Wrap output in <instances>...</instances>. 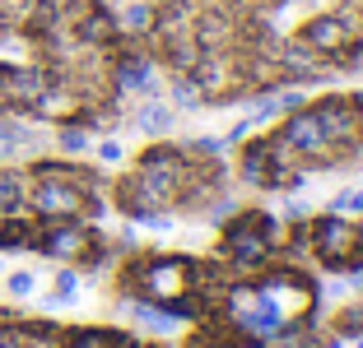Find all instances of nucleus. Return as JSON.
Segmentation results:
<instances>
[{
  "label": "nucleus",
  "instance_id": "1",
  "mask_svg": "<svg viewBox=\"0 0 363 348\" xmlns=\"http://www.w3.org/2000/svg\"><path fill=\"white\" fill-rule=\"evenodd\" d=\"M284 237L275 214L266 209H242L224 232V255L238 265V269H261V265L275 255V242Z\"/></svg>",
  "mask_w": 363,
  "mask_h": 348
},
{
  "label": "nucleus",
  "instance_id": "2",
  "mask_svg": "<svg viewBox=\"0 0 363 348\" xmlns=\"http://www.w3.org/2000/svg\"><path fill=\"white\" fill-rule=\"evenodd\" d=\"M298 42L317 56H345L354 42V23L345 14H321V19H308L298 33Z\"/></svg>",
  "mask_w": 363,
  "mask_h": 348
},
{
  "label": "nucleus",
  "instance_id": "3",
  "mask_svg": "<svg viewBox=\"0 0 363 348\" xmlns=\"http://www.w3.org/2000/svg\"><path fill=\"white\" fill-rule=\"evenodd\" d=\"M130 339L121 330H103V325H84L65 335V348H126Z\"/></svg>",
  "mask_w": 363,
  "mask_h": 348
},
{
  "label": "nucleus",
  "instance_id": "4",
  "mask_svg": "<svg viewBox=\"0 0 363 348\" xmlns=\"http://www.w3.org/2000/svg\"><path fill=\"white\" fill-rule=\"evenodd\" d=\"M23 204H28V181H23V172L0 168V219H5V214H19Z\"/></svg>",
  "mask_w": 363,
  "mask_h": 348
},
{
  "label": "nucleus",
  "instance_id": "5",
  "mask_svg": "<svg viewBox=\"0 0 363 348\" xmlns=\"http://www.w3.org/2000/svg\"><path fill=\"white\" fill-rule=\"evenodd\" d=\"M130 126H135L140 135H168L172 130V107L168 103H145L135 116H130Z\"/></svg>",
  "mask_w": 363,
  "mask_h": 348
},
{
  "label": "nucleus",
  "instance_id": "6",
  "mask_svg": "<svg viewBox=\"0 0 363 348\" xmlns=\"http://www.w3.org/2000/svg\"><path fill=\"white\" fill-rule=\"evenodd\" d=\"M56 144H61V153L75 158V153H84V149L94 144V135H89L84 126H61V130H56Z\"/></svg>",
  "mask_w": 363,
  "mask_h": 348
},
{
  "label": "nucleus",
  "instance_id": "7",
  "mask_svg": "<svg viewBox=\"0 0 363 348\" xmlns=\"http://www.w3.org/2000/svg\"><path fill=\"white\" fill-rule=\"evenodd\" d=\"M75 293H79V274H75V269H61V274H56V284H52V297H47V306L75 302Z\"/></svg>",
  "mask_w": 363,
  "mask_h": 348
},
{
  "label": "nucleus",
  "instance_id": "8",
  "mask_svg": "<svg viewBox=\"0 0 363 348\" xmlns=\"http://www.w3.org/2000/svg\"><path fill=\"white\" fill-rule=\"evenodd\" d=\"M331 214H359V219H363V186L340 190V195L331 200Z\"/></svg>",
  "mask_w": 363,
  "mask_h": 348
},
{
  "label": "nucleus",
  "instance_id": "9",
  "mask_svg": "<svg viewBox=\"0 0 363 348\" xmlns=\"http://www.w3.org/2000/svg\"><path fill=\"white\" fill-rule=\"evenodd\" d=\"M5 288H10V297H28L33 288H38V279H33L28 269H14V274H10V284H5Z\"/></svg>",
  "mask_w": 363,
  "mask_h": 348
},
{
  "label": "nucleus",
  "instance_id": "10",
  "mask_svg": "<svg viewBox=\"0 0 363 348\" xmlns=\"http://www.w3.org/2000/svg\"><path fill=\"white\" fill-rule=\"evenodd\" d=\"M121 153H126L121 139H98V158H103V163H121Z\"/></svg>",
  "mask_w": 363,
  "mask_h": 348
},
{
  "label": "nucleus",
  "instance_id": "11",
  "mask_svg": "<svg viewBox=\"0 0 363 348\" xmlns=\"http://www.w3.org/2000/svg\"><path fill=\"white\" fill-rule=\"evenodd\" d=\"M14 149H19V144H14V135H10V121H0V163L10 158Z\"/></svg>",
  "mask_w": 363,
  "mask_h": 348
},
{
  "label": "nucleus",
  "instance_id": "12",
  "mask_svg": "<svg viewBox=\"0 0 363 348\" xmlns=\"http://www.w3.org/2000/svg\"><path fill=\"white\" fill-rule=\"evenodd\" d=\"M354 348H363V335H359V344H354Z\"/></svg>",
  "mask_w": 363,
  "mask_h": 348
}]
</instances>
